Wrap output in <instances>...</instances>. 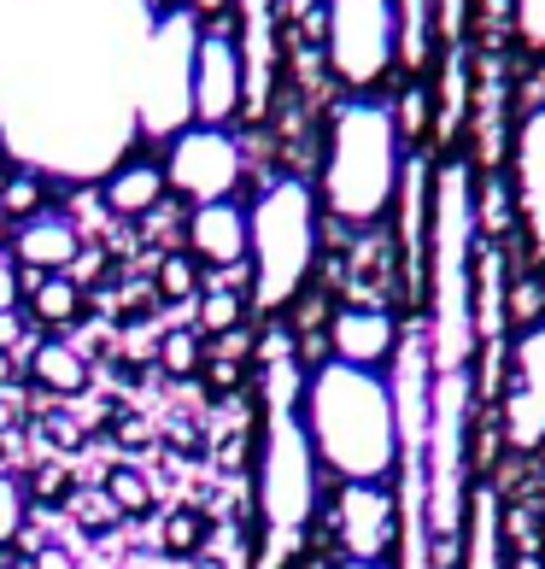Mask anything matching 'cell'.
Masks as SVG:
<instances>
[{
    "label": "cell",
    "mask_w": 545,
    "mask_h": 569,
    "mask_svg": "<svg viewBox=\"0 0 545 569\" xmlns=\"http://www.w3.org/2000/svg\"><path fill=\"white\" fill-rule=\"evenodd\" d=\"M405 141L393 123L387 100L346 94L334 100V112L323 118V147H317V206L323 223H334L341 236H370L393 218L405 177Z\"/></svg>",
    "instance_id": "obj_1"
},
{
    "label": "cell",
    "mask_w": 545,
    "mask_h": 569,
    "mask_svg": "<svg viewBox=\"0 0 545 569\" xmlns=\"http://www.w3.org/2000/svg\"><path fill=\"white\" fill-rule=\"evenodd\" d=\"M475 159H440L434 164V218H428V358L434 376H457L475 365Z\"/></svg>",
    "instance_id": "obj_2"
},
{
    "label": "cell",
    "mask_w": 545,
    "mask_h": 569,
    "mask_svg": "<svg viewBox=\"0 0 545 569\" xmlns=\"http://www.w3.org/2000/svg\"><path fill=\"white\" fill-rule=\"evenodd\" d=\"M300 423L334 481H393L400 470V417L382 370H352L334 358L305 370Z\"/></svg>",
    "instance_id": "obj_3"
},
{
    "label": "cell",
    "mask_w": 545,
    "mask_h": 569,
    "mask_svg": "<svg viewBox=\"0 0 545 569\" xmlns=\"http://www.w3.org/2000/svg\"><path fill=\"white\" fill-rule=\"evenodd\" d=\"M323 206L305 177H264L246 200V277H253V318L282 323L287 306L317 282Z\"/></svg>",
    "instance_id": "obj_4"
},
{
    "label": "cell",
    "mask_w": 545,
    "mask_h": 569,
    "mask_svg": "<svg viewBox=\"0 0 545 569\" xmlns=\"http://www.w3.org/2000/svg\"><path fill=\"white\" fill-rule=\"evenodd\" d=\"M253 463V505H259V569H287L300 558L311 517L323 511V463L311 452L300 411H264Z\"/></svg>",
    "instance_id": "obj_5"
},
{
    "label": "cell",
    "mask_w": 545,
    "mask_h": 569,
    "mask_svg": "<svg viewBox=\"0 0 545 569\" xmlns=\"http://www.w3.org/2000/svg\"><path fill=\"white\" fill-rule=\"evenodd\" d=\"M317 41L323 66L341 94L382 100L400 77V30H393V0H317Z\"/></svg>",
    "instance_id": "obj_6"
},
{
    "label": "cell",
    "mask_w": 545,
    "mask_h": 569,
    "mask_svg": "<svg viewBox=\"0 0 545 569\" xmlns=\"http://www.w3.org/2000/svg\"><path fill=\"white\" fill-rule=\"evenodd\" d=\"M194 48L200 24L188 12H159L141 59V89H135V130L141 147H164L194 123Z\"/></svg>",
    "instance_id": "obj_7"
},
{
    "label": "cell",
    "mask_w": 545,
    "mask_h": 569,
    "mask_svg": "<svg viewBox=\"0 0 545 569\" xmlns=\"http://www.w3.org/2000/svg\"><path fill=\"white\" fill-rule=\"evenodd\" d=\"M164 182H171V200L182 212L212 200H241L246 188V147L235 130H205V123H188L182 136L164 141Z\"/></svg>",
    "instance_id": "obj_8"
},
{
    "label": "cell",
    "mask_w": 545,
    "mask_h": 569,
    "mask_svg": "<svg viewBox=\"0 0 545 569\" xmlns=\"http://www.w3.org/2000/svg\"><path fill=\"white\" fill-rule=\"evenodd\" d=\"M323 522L334 546H341V558L393 569V552H400V493L387 481H334Z\"/></svg>",
    "instance_id": "obj_9"
},
{
    "label": "cell",
    "mask_w": 545,
    "mask_h": 569,
    "mask_svg": "<svg viewBox=\"0 0 545 569\" xmlns=\"http://www.w3.org/2000/svg\"><path fill=\"white\" fill-rule=\"evenodd\" d=\"M246 112V59L235 18L229 24H205L194 48V123L205 130H235V118Z\"/></svg>",
    "instance_id": "obj_10"
},
{
    "label": "cell",
    "mask_w": 545,
    "mask_h": 569,
    "mask_svg": "<svg viewBox=\"0 0 545 569\" xmlns=\"http://www.w3.org/2000/svg\"><path fill=\"white\" fill-rule=\"evenodd\" d=\"M505 440L516 452L545 447V323L522 329L505 370Z\"/></svg>",
    "instance_id": "obj_11"
},
{
    "label": "cell",
    "mask_w": 545,
    "mask_h": 569,
    "mask_svg": "<svg viewBox=\"0 0 545 569\" xmlns=\"http://www.w3.org/2000/svg\"><path fill=\"white\" fill-rule=\"evenodd\" d=\"M329 358L334 365H352V370H382L393 365V352H400L405 329H400V311L393 306H375V300H346L334 306L329 318Z\"/></svg>",
    "instance_id": "obj_12"
},
{
    "label": "cell",
    "mask_w": 545,
    "mask_h": 569,
    "mask_svg": "<svg viewBox=\"0 0 545 569\" xmlns=\"http://www.w3.org/2000/svg\"><path fill=\"white\" fill-rule=\"evenodd\" d=\"M94 200L100 212L118 218V223H135V218H153L159 206H171V182H164V159L153 147H130L118 164H107L94 182Z\"/></svg>",
    "instance_id": "obj_13"
},
{
    "label": "cell",
    "mask_w": 545,
    "mask_h": 569,
    "mask_svg": "<svg viewBox=\"0 0 545 569\" xmlns=\"http://www.w3.org/2000/svg\"><path fill=\"white\" fill-rule=\"evenodd\" d=\"M94 236L82 229V218L71 212V206H53V212H41L30 223H18L12 229V264L18 270H36V277H53V270H71L82 259V247H89Z\"/></svg>",
    "instance_id": "obj_14"
},
{
    "label": "cell",
    "mask_w": 545,
    "mask_h": 569,
    "mask_svg": "<svg viewBox=\"0 0 545 569\" xmlns=\"http://www.w3.org/2000/svg\"><path fill=\"white\" fill-rule=\"evenodd\" d=\"M182 252L200 270H241L246 264V200H212L182 212Z\"/></svg>",
    "instance_id": "obj_15"
},
{
    "label": "cell",
    "mask_w": 545,
    "mask_h": 569,
    "mask_svg": "<svg viewBox=\"0 0 545 569\" xmlns=\"http://www.w3.org/2000/svg\"><path fill=\"white\" fill-rule=\"evenodd\" d=\"M18 288H24V318H30V329L36 335H71L77 329H89V323H100L94 318V300L82 293V282L71 277V270H53V277H36V270H18Z\"/></svg>",
    "instance_id": "obj_16"
},
{
    "label": "cell",
    "mask_w": 545,
    "mask_h": 569,
    "mask_svg": "<svg viewBox=\"0 0 545 569\" xmlns=\"http://www.w3.org/2000/svg\"><path fill=\"white\" fill-rule=\"evenodd\" d=\"M24 382L36 388V399L77 406V399L94 393V365L82 358L77 341H65V335H36V347L24 352Z\"/></svg>",
    "instance_id": "obj_17"
},
{
    "label": "cell",
    "mask_w": 545,
    "mask_h": 569,
    "mask_svg": "<svg viewBox=\"0 0 545 569\" xmlns=\"http://www.w3.org/2000/svg\"><path fill=\"white\" fill-rule=\"evenodd\" d=\"M511 171H516L522 223H528V236H534V252L545 259V107L522 112L516 147H511Z\"/></svg>",
    "instance_id": "obj_18"
},
{
    "label": "cell",
    "mask_w": 545,
    "mask_h": 569,
    "mask_svg": "<svg viewBox=\"0 0 545 569\" xmlns=\"http://www.w3.org/2000/svg\"><path fill=\"white\" fill-rule=\"evenodd\" d=\"M440 89H434V141H452L470 130V107H475V53L470 41L440 48Z\"/></svg>",
    "instance_id": "obj_19"
},
{
    "label": "cell",
    "mask_w": 545,
    "mask_h": 569,
    "mask_svg": "<svg viewBox=\"0 0 545 569\" xmlns=\"http://www.w3.org/2000/svg\"><path fill=\"white\" fill-rule=\"evenodd\" d=\"M393 30H400V77L423 82L440 59V0H393Z\"/></svg>",
    "instance_id": "obj_20"
},
{
    "label": "cell",
    "mask_w": 545,
    "mask_h": 569,
    "mask_svg": "<svg viewBox=\"0 0 545 569\" xmlns=\"http://www.w3.org/2000/svg\"><path fill=\"white\" fill-rule=\"evenodd\" d=\"M59 177H48L41 164H24V159H12L7 171H0V212H7V223H30L41 212H53V200H59Z\"/></svg>",
    "instance_id": "obj_21"
},
{
    "label": "cell",
    "mask_w": 545,
    "mask_h": 569,
    "mask_svg": "<svg viewBox=\"0 0 545 569\" xmlns=\"http://www.w3.org/2000/svg\"><path fill=\"white\" fill-rule=\"evenodd\" d=\"M24 499H30V517H65V505L71 493L82 488L77 470H71V458H30L24 463Z\"/></svg>",
    "instance_id": "obj_22"
},
{
    "label": "cell",
    "mask_w": 545,
    "mask_h": 569,
    "mask_svg": "<svg viewBox=\"0 0 545 569\" xmlns=\"http://www.w3.org/2000/svg\"><path fill=\"white\" fill-rule=\"evenodd\" d=\"M464 569H498V493L493 488H475L470 493V511H464Z\"/></svg>",
    "instance_id": "obj_23"
},
{
    "label": "cell",
    "mask_w": 545,
    "mask_h": 569,
    "mask_svg": "<svg viewBox=\"0 0 545 569\" xmlns=\"http://www.w3.org/2000/svg\"><path fill=\"white\" fill-rule=\"evenodd\" d=\"M205 540H212V517H205V505L194 499H176V505H164V517H159V552L164 558H200L205 552Z\"/></svg>",
    "instance_id": "obj_24"
},
{
    "label": "cell",
    "mask_w": 545,
    "mask_h": 569,
    "mask_svg": "<svg viewBox=\"0 0 545 569\" xmlns=\"http://www.w3.org/2000/svg\"><path fill=\"white\" fill-rule=\"evenodd\" d=\"M100 493L118 505V517H123V522L153 517V505H159L153 476H147L141 463H130V458H118V463H107V470H100Z\"/></svg>",
    "instance_id": "obj_25"
},
{
    "label": "cell",
    "mask_w": 545,
    "mask_h": 569,
    "mask_svg": "<svg viewBox=\"0 0 545 569\" xmlns=\"http://www.w3.org/2000/svg\"><path fill=\"white\" fill-rule=\"evenodd\" d=\"M153 300H159V311H182V306H194L200 300V288H205V270L188 259L182 247H171V252H159L153 259Z\"/></svg>",
    "instance_id": "obj_26"
},
{
    "label": "cell",
    "mask_w": 545,
    "mask_h": 569,
    "mask_svg": "<svg viewBox=\"0 0 545 569\" xmlns=\"http://www.w3.org/2000/svg\"><path fill=\"white\" fill-rule=\"evenodd\" d=\"M200 365H205V335L194 323H171L153 335V370L164 382H194Z\"/></svg>",
    "instance_id": "obj_27"
},
{
    "label": "cell",
    "mask_w": 545,
    "mask_h": 569,
    "mask_svg": "<svg viewBox=\"0 0 545 569\" xmlns=\"http://www.w3.org/2000/svg\"><path fill=\"white\" fill-rule=\"evenodd\" d=\"M393 123H400L405 153H423V141L434 136V94H428V82H405V94L393 100Z\"/></svg>",
    "instance_id": "obj_28"
},
{
    "label": "cell",
    "mask_w": 545,
    "mask_h": 569,
    "mask_svg": "<svg viewBox=\"0 0 545 569\" xmlns=\"http://www.w3.org/2000/svg\"><path fill=\"white\" fill-rule=\"evenodd\" d=\"M65 517L77 522V535H82V540H112V535L123 529L118 505H112L107 493H100V481H94V488H77V493H71Z\"/></svg>",
    "instance_id": "obj_29"
},
{
    "label": "cell",
    "mask_w": 545,
    "mask_h": 569,
    "mask_svg": "<svg viewBox=\"0 0 545 569\" xmlns=\"http://www.w3.org/2000/svg\"><path fill=\"white\" fill-rule=\"evenodd\" d=\"M30 499H24V481H18L12 470H0V552L7 546H18V535L30 529Z\"/></svg>",
    "instance_id": "obj_30"
},
{
    "label": "cell",
    "mask_w": 545,
    "mask_h": 569,
    "mask_svg": "<svg viewBox=\"0 0 545 569\" xmlns=\"http://www.w3.org/2000/svg\"><path fill=\"white\" fill-rule=\"evenodd\" d=\"M511 18H516V41H522V53L545 66V0H511Z\"/></svg>",
    "instance_id": "obj_31"
},
{
    "label": "cell",
    "mask_w": 545,
    "mask_h": 569,
    "mask_svg": "<svg viewBox=\"0 0 545 569\" xmlns=\"http://www.w3.org/2000/svg\"><path fill=\"white\" fill-rule=\"evenodd\" d=\"M539 300H545V282H539V277L511 282V293H505V323L534 329V323H539Z\"/></svg>",
    "instance_id": "obj_32"
},
{
    "label": "cell",
    "mask_w": 545,
    "mask_h": 569,
    "mask_svg": "<svg viewBox=\"0 0 545 569\" xmlns=\"http://www.w3.org/2000/svg\"><path fill=\"white\" fill-rule=\"evenodd\" d=\"M112 447H118V452H147V447H159V429H153V417L130 406V411H123L118 423H112Z\"/></svg>",
    "instance_id": "obj_33"
},
{
    "label": "cell",
    "mask_w": 545,
    "mask_h": 569,
    "mask_svg": "<svg viewBox=\"0 0 545 569\" xmlns=\"http://www.w3.org/2000/svg\"><path fill=\"white\" fill-rule=\"evenodd\" d=\"M470 41V0H440V48Z\"/></svg>",
    "instance_id": "obj_34"
},
{
    "label": "cell",
    "mask_w": 545,
    "mask_h": 569,
    "mask_svg": "<svg viewBox=\"0 0 545 569\" xmlns=\"http://www.w3.org/2000/svg\"><path fill=\"white\" fill-rule=\"evenodd\" d=\"M24 563H30V569H82V558L71 552V546H65V540H53V535H48V540H41V546H36V552H30Z\"/></svg>",
    "instance_id": "obj_35"
},
{
    "label": "cell",
    "mask_w": 545,
    "mask_h": 569,
    "mask_svg": "<svg viewBox=\"0 0 545 569\" xmlns=\"http://www.w3.org/2000/svg\"><path fill=\"white\" fill-rule=\"evenodd\" d=\"M182 12H188V18H194V24L205 30V24H229V18L241 12V0H188Z\"/></svg>",
    "instance_id": "obj_36"
},
{
    "label": "cell",
    "mask_w": 545,
    "mask_h": 569,
    "mask_svg": "<svg viewBox=\"0 0 545 569\" xmlns=\"http://www.w3.org/2000/svg\"><path fill=\"white\" fill-rule=\"evenodd\" d=\"M18 300H24V288H18V264H12V252L0 247V311H12Z\"/></svg>",
    "instance_id": "obj_37"
},
{
    "label": "cell",
    "mask_w": 545,
    "mask_h": 569,
    "mask_svg": "<svg viewBox=\"0 0 545 569\" xmlns=\"http://www.w3.org/2000/svg\"><path fill=\"white\" fill-rule=\"evenodd\" d=\"M18 376H24V365H18V358H7V352H0V388H7V382H18Z\"/></svg>",
    "instance_id": "obj_38"
},
{
    "label": "cell",
    "mask_w": 545,
    "mask_h": 569,
    "mask_svg": "<svg viewBox=\"0 0 545 569\" xmlns=\"http://www.w3.org/2000/svg\"><path fill=\"white\" fill-rule=\"evenodd\" d=\"M511 569H545V558H534V552H522V558H516Z\"/></svg>",
    "instance_id": "obj_39"
},
{
    "label": "cell",
    "mask_w": 545,
    "mask_h": 569,
    "mask_svg": "<svg viewBox=\"0 0 545 569\" xmlns=\"http://www.w3.org/2000/svg\"><path fill=\"white\" fill-rule=\"evenodd\" d=\"M329 569H387V563H352V558H341V563H329Z\"/></svg>",
    "instance_id": "obj_40"
},
{
    "label": "cell",
    "mask_w": 545,
    "mask_h": 569,
    "mask_svg": "<svg viewBox=\"0 0 545 569\" xmlns=\"http://www.w3.org/2000/svg\"><path fill=\"white\" fill-rule=\"evenodd\" d=\"M12 241V223H7V212H0V247H7Z\"/></svg>",
    "instance_id": "obj_41"
},
{
    "label": "cell",
    "mask_w": 545,
    "mask_h": 569,
    "mask_svg": "<svg viewBox=\"0 0 545 569\" xmlns=\"http://www.w3.org/2000/svg\"><path fill=\"white\" fill-rule=\"evenodd\" d=\"M7 164H12V153H7V141H0V171H7Z\"/></svg>",
    "instance_id": "obj_42"
},
{
    "label": "cell",
    "mask_w": 545,
    "mask_h": 569,
    "mask_svg": "<svg viewBox=\"0 0 545 569\" xmlns=\"http://www.w3.org/2000/svg\"><path fill=\"white\" fill-rule=\"evenodd\" d=\"M0 470H7V447H0Z\"/></svg>",
    "instance_id": "obj_43"
}]
</instances>
